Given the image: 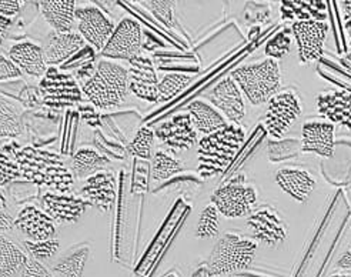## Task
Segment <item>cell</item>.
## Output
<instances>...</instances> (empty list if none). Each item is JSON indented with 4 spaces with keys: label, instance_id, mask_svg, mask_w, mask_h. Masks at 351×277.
<instances>
[{
    "label": "cell",
    "instance_id": "17",
    "mask_svg": "<svg viewBox=\"0 0 351 277\" xmlns=\"http://www.w3.org/2000/svg\"><path fill=\"white\" fill-rule=\"evenodd\" d=\"M277 186L298 203H307L314 192L315 178L306 169L283 167L276 173Z\"/></svg>",
    "mask_w": 351,
    "mask_h": 277
},
{
    "label": "cell",
    "instance_id": "20",
    "mask_svg": "<svg viewBox=\"0 0 351 277\" xmlns=\"http://www.w3.org/2000/svg\"><path fill=\"white\" fill-rule=\"evenodd\" d=\"M42 204L45 212L59 223H76L84 213L87 203L80 197L56 195L46 192L42 196Z\"/></svg>",
    "mask_w": 351,
    "mask_h": 277
},
{
    "label": "cell",
    "instance_id": "11",
    "mask_svg": "<svg viewBox=\"0 0 351 277\" xmlns=\"http://www.w3.org/2000/svg\"><path fill=\"white\" fill-rule=\"evenodd\" d=\"M208 100L233 125H240L245 116L244 95L232 76L215 86L213 91L208 93Z\"/></svg>",
    "mask_w": 351,
    "mask_h": 277
},
{
    "label": "cell",
    "instance_id": "32",
    "mask_svg": "<svg viewBox=\"0 0 351 277\" xmlns=\"http://www.w3.org/2000/svg\"><path fill=\"white\" fill-rule=\"evenodd\" d=\"M191 82V77L189 75L183 73H170L166 75L159 82V99L157 101L165 103L178 96L183 89L187 88V84Z\"/></svg>",
    "mask_w": 351,
    "mask_h": 277
},
{
    "label": "cell",
    "instance_id": "29",
    "mask_svg": "<svg viewBox=\"0 0 351 277\" xmlns=\"http://www.w3.org/2000/svg\"><path fill=\"white\" fill-rule=\"evenodd\" d=\"M22 134V115L14 103L0 96V138H14Z\"/></svg>",
    "mask_w": 351,
    "mask_h": 277
},
{
    "label": "cell",
    "instance_id": "13",
    "mask_svg": "<svg viewBox=\"0 0 351 277\" xmlns=\"http://www.w3.org/2000/svg\"><path fill=\"white\" fill-rule=\"evenodd\" d=\"M129 91L138 99L154 103L159 99V79L153 62L146 56H137L130 60Z\"/></svg>",
    "mask_w": 351,
    "mask_h": 277
},
{
    "label": "cell",
    "instance_id": "46",
    "mask_svg": "<svg viewBox=\"0 0 351 277\" xmlns=\"http://www.w3.org/2000/svg\"><path fill=\"white\" fill-rule=\"evenodd\" d=\"M6 206H8V202H6V197L2 192V189H0V210H6Z\"/></svg>",
    "mask_w": 351,
    "mask_h": 277
},
{
    "label": "cell",
    "instance_id": "16",
    "mask_svg": "<svg viewBox=\"0 0 351 277\" xmlns=\"http://www.w3.org/2000/svg\"><path fill=\"white\" fill-rule=\"evenodd\" d=\"M14 228L19 229L29 240L40 241L56 239L55 220L45 210L34 206H26L14 217Z\"/></svg>",
    "mask_w": 351,
    "mask_h": 277
},
{
    "label": "cell",
    "instance_id": "34",
    "mask_svg": "<svg viewBox=\"0 0 351 277\" xmlns=\"http://www.w3.org/2000/svg\"><path fill=\"white\" fill-rule=\"evenodd\" d=\"M291 36H293L291 29H285L282 32L276 33L274 36L266 43V47H265V53L267 59H273L278 62L280 59L287 56L291 49V42H293Z\"/></svg>",
    "mask_w": 351,
    "mask_h": 277
},
{
    "label": "cell",
    "instance_id": "21",
    "mask_svg": "<svg viewBox=\"0 0 351 277\" xmlns=\"http://www.w3.org/2000/svg\"><path fill=\"white\" fill-rule=\"evenodd\" d=\"M9 59L29 76L40 77L46 75L45 51L32 42H19L9 49Z\"/></svg>",
    "mask_w": 351,
    "mask_h": 277
},
{
    "label": "cell",
    "instance_id": "41",
    "mask_svg": "<svg viewBox=\"0 0 351 277\" xmlns=\"http://www.w3.org/2000/svg\"><path fill=\"white\" fill-rule=\"evenodd\" d=\"M13 228L14 217L6 210H0V236H5V233L10 232Z\"/></svg>",
    "mask_w": 351,
    "mask_h": 277
},
{
    "label": "cell",
    "instance_id": "5",
    "mask_svg": "<svg viewBox=\"0 0 351 277\" xmlns=\"http://www.w3.org/2000/svg\"><path fill=\"white\" fill-rule=\"evenodd\" d=\"M258 196L243 173L221 184L212 195V204L227 219L249 217L256 209Z\"/></svg>",
    "mask_w": 351,
    "mask_h": 277
},
{
    "label": "cell",
    "instance_id": "23",
    "mask_svg": "<svg viewBox=\"0 0 351 277\" xmlns=\"http://www.w3.org/2000/svg\"><path fill=\"white\" fill-rule=\"evenodd\" d=\"M39 5L45 21L55 33H72L77 9L73 0H45Z\"/></svg>",
    "mask_w": 351,
    "mask_h": 277
},
{
    "label": "cell",
    "instance_id": "14",
    "mask_svg": "<svg viewBox=\"0 0 351 277\" xmlns=\"http://www.w3.org/2000/svg\"><path fill=\"white\" fill-rule=\"evenodd\" d=\"M336 126L323 120H310L302 128V150L313 153L323 159H331L335 154Z\"/></svg>",
    "mask_w": 351,
    "mask_h": 277
},
{
    "label": "cell",
    "instance_id": "45",
    "mask_svg": "<svg viewBox=\"0 0 351 277\" xmlns=\"http://www.w3.org/2000/svg\"><path fill=\"white\" fill-rule=\"evenodd\" d=\"M341 6H343V12H344V21L351 19V2L346 0V2H341Z\"/></svg>",
    "mask_w": 351,
    "mask_h": 277
},
{
    "label": "cell",
    "instance_id": "24",
    "mask_svg": "<svg viewBox=\"0 0 351 277\" xmlns=\"http://www.w3.org/2000/svg\"><path fill=\"white\" fill-rule=\"evenodd\" d=\"M189 115L191 119L193 128L197 133L204 136L212 134L224 129L227 125L226 117L212 105L204 100H195L189 105Z\"/></svg>",
    "mask_w": 351,
    "mask_h": 277
},
{
    "label": "cell",
    "instance_id": "35",
    "mask_svg": "<svg viewBox=\"0 0 351 277\" xmlns=\"http://www.w3.org/2000/svg\"><path fill=\"white\" fill-rule=\"evenodd\" d=\"M25 248L27 253L32 256L34 261H46V258L53 257L59 248L60 241L58 239H50V240H40V241H33V240H25Z\"/></svg>",
    "mask_w": 351,
    "mask_h": 277
},
{
    "label": "cell",
    "instance_id": "49",
    "mask_svg": "<svg viewBox=\"0 0 351 277\" xmlns=\"http://www.w3.org/2000/svg\"><path fill=\"white\" fill-rule=\"evenodd\" d=\"M163 277H182V274L178 272V270H173V272H169L166 276Z\"/></svg>",
    "mask_w": 351,
    "mask_h": 277
},
{
    "label": "cell",
    "instance_id": "44",
    "mask_svg": "<svg viewBox=\"0 0 351 277\" xmlns=\"http://www.w3.org/2000/svg\"><path fill=\"white\" fill-rule=\"evenodd\" d=\"M340 63H341V66L346 69V71L351 72V51H350V53L344 55V56L340 59Z\"/></svg>",
    "mask_w": 351,
    "mask_h": 277
},
{
    "label": "cell",
    "instance_id": "28",
    "mask_svg": "<svg viewBox=\"0 0 351 277\" xmlns=\"http://www.w3.org/2000/svg\"><path fill=\"white\" fill-rule=\"evenodd\" d=\"M285 21L306 22L326 19V2H283L280 6Z\"/></svg>",
    "mask_w": 351,
    "mask_h": 277
},
{
    "label": "cell",
    "instance_id": "18",
    "mask_svg": "<svg viewBox=\"0 0 351 277\" xmlns=\"http://www.w3.org/2000/svg\"><path fill=\"white\" fill-rule=\"evenodd\" d=\"M82 199L95 206L100 212H108L116 196L114 175L109 171H99L86 180L82 187Z\"/></svg>",
    "mask_w": 351,
    "mask_h": 277
},
{
    "label": "cell",
    "instance_id": "7",
    "mask_svg": "<svg viewBox=\"0 0 351 277\" xmlns=\"http://www.w3.org/2000/svg\"><path fill=\"white\" fill-rule=\"evenodd\" d=\"M247 228L252 232L253 240L267 248H277L287 239V226L278 210L273 206L265 204L256 207L247 217Z\"/></svg>",
    "mask_w": 351,
    "mask_h": 277
},
{
    "label": "cell",
    "instance_id": "31",
    "mask_svg": "<svg viewBox=\"0 0 351 277\" xmlns=\"http://www.w3.org/2000/svg\"><path fill=\"white\" fill-rule=\"evenodd\" d=\"M154 132L150 128H140L128 146V153L137 159L150 160L153 158Z\"/></svg>",
    "mask_w": 351,
    "mask_h": 277
},
{
    "label": "cell",
    "instance_id": "15",
    "mask_svg": "<svg viewBox=\"0 0 351 277\" xmlns=\"http://www.w3.org/2000/svg\"><path fill=\"white\" fill-rule=\"evenodd\" d=\"M319 115L331 125L351 130V93L344 89L322 92L315 100Z\"/></svg>",
    "mask_w": 351,
    "mask_h": 277
},
{
    "label": "cell",
    "instance_id": "22",
    "mask_svg": "<svg viewBox=\"0 0 351 277\" xmlns=\"http://www.w3.org/2000/svg\"><path fill=\"white\" fill-rule=\"evenodd\" d=\"M86 46L79 33H51L45 51L46 64H62Z\"/></svg>",
    "mask_w": 351,
    "mask_h": 277
},
{
    "label": "cell",
    "instance_id": "42",
    "mask_svg": "<svg viewBox=\"0 0 351 277\" xmlns=\"http://www.w3.org/2000/svg\"><path fill=\"white\" fill-rule=\"evenodd\" d=\"M336 266L340 270H346V272L351 270V246L341 254V257L337 261Z\"/></svg>",
    "mask_w": 351,
    "mask_h": 277
},
{
    "label": "cell",
    "instance_id": "12",
    "mask_svg": "<svg viewBox=\"0 0 351 277\" xmlns=\"http://www.w3.org/2000/svg\"><path fill=\"white\" fill-rule=\"evenodd\" d=\"M154 136L173 150H187L197 142V132L189 113L174 115L154 130Z\"/></svg>",
    "mask_w": 351,
    "mask_h": 277
},
{
    "label": "cell",
    "instance_id": "10",
    "mask_svg": "<svg viewBox=\"0 0 351 277\" xmlns=\"http://www.w3.org/2000/svg\"><path fill=\"white\" fill-rule=\"evenodd\" d=\"M290 29L298 47V60L302 64L313 63L323 56L328 33V25L326 22H293Z\"/></svg>",
    "mask_w": 351,
    "mask_h": 277
},
{
    "label": "cell",
    "instance_id": "9",
    "mask_svg": "<svg viewBox=\"0 0 351 277\" xmlns=\"http://www.w3.org/2000/svg\"><path fill=\"white\" fill-rule=\"evenodd\" d=\"M76 22L83 40L97 51L103 50L114 32V23L96 6L77 8Z\"/></svg>",
    "mask_w": 351,
    "mask_h": 277
},
{
    "label": "cell",
    "instance_id": "30",
    "mask_svg": "<svg viewBox=\"0 0 351 277\" xmlns=\"http://www.w3.org/2000/svg\"><path fill=\"white\" fill-rule=\"evenodd\" d=\"M183 162L166 152H156L152 163V178L156 182H165L183 170Z\"/></svg>",
    "mask_w": 351,
    "mask_h": 277
},
{
    "label": "cell",
    "instance_id": "19",
    "mask_svg": "<svg viewBox=\"0 0 351 277\" xmlns=\"http://www.w3.org/2000/svg\"><path fill=\"white\" fill-rule=\"evenodd\" d=\"M42 97L45 101L55 100L53 106H59L62 103H70L80 100V91L76 82L69 75L59 73L56 69H49L45 79L40 83Z\"/></svg>",
    "mask_w": 351,
    "mask_h": 277
},
{
    "label": "cell",
    "instance_id": "43",
    "mask_svg": "<svg viewBox=\"0 0 351 277\" xmlns=\"http://www.w3.org/2000/svg\"><path fill=\"white\" fill-rule=\"evenodd\" d=\"M12 26V19H8V17L0 16V46L3 45L6 36L9 34Z\"/></svg>",
    "mask_w": 351,
    "mask_h": 277
},
{
    "label": "cell",
    "instance_id": "6",
    "mask_svg": "<svg viewBox=\"0 0 351 277\" xmlns=\"http://www.w3.org/2000/svg\"><path fill=\"white\" fill-rule=\"evenodd\" d=\"M302 112V100L294 91L278 92L267 103L263 125L271 137L282 138L300 117Z\"/></svg>",
    "mask_w": 351,
    "mask_h": 277
},
{
    "label": "cell",
    "instance_id": "8",
    "mask_svg": "<svg viewBox=\"0 0 351 277\" xmlns=\"http://www.w3.org/2000/svg\"><path fill=\"white\" fill-rule=\"evenodd\" d=\"M142 42V27L136 21L126 17L114 27L109 42L101 50V56L112 60L130 62L140 56Z\"/></svg>",
    "mask_w": 351,
    "mask_h": 277
},
{
    "label": "cell",
    "instance_id": "37",
    "mask_svg": "<svg viewBox=\"0 0 351 277\" xmlns=\"http://www.w3.org/2000/svg\"><path fill=\"white\" fill-rule=\"evenodd\" d=\"M19 176H21L19 166L12 160L9 153H6L5 149H0V187L9 184Z\"/></svg>",
    "mask_w": 351,
    "mask_h": 277
},
{
    "label": "cell",
    "instance_id": "47",
    "mask_svg": "<svg viewBox=\"0 0 351 277\" xmlns=\"http://www.w3.org/2000/svg\"><path fill=\"white\" fill-rule=\"evenodd\" d=\"M344 27H346V30H347V33H348L350 45H351V19H346V22H344Z\"/></svg>",
    "mask_w": 351,
    "mask_h": 277
},
{
    "label": "cell",
    "instance_id": "38",
    "mask_svg": "<svg viewBox=\"0 0 351 277\" xmlns=\"http://www.w3.org/2000/svg\"><path fill=\"white\" fill-rule=\"evenodd\" d=\"M22 71L9 58L0 55V82L21 79Z\"/></svg>",
    "mask_w": 351,
    "mask_h": 277
},
{
    "label": "cell",
    "instance_id": "33",
    "mask_svg": "<svg viewBox=\"0 0 351 277\" xmlns=\"http://www.w3.org/2000/svg\"><path fill=\"white\" fill-rule=\"evenodd\" d=\"M219 210L215 204H208L202 210L196 228V237L197 239H213L219 234Z\"/></svg>",
    "mask_w": 351,
    "mask_h": 277
},
{
    "label": "cell",
    "instance_id": "3",
    "mask_svg": "<svg viewBox=\"0 0 351 277\" xmlns=\"http://www.w3.org/2000/svg\"><path fill=\"white\" fill-rule=\"evenodd\" d=\"M232 77L243 95L254 106L269 103L282 88V69L273 59H265L252 64L241 66L233 72Z\"/></svg>",
    "mask_w": 351,
    "mask_h": 277
},
{
    "label": "cell",
    "instance_id": "2",
    "mask_svg": "<svg viewBox=\"0 0 351 277\" xmlns=\"http://www.w3.org/2000/svg\"><path fill=\"white\" fill-rule=\"evenodd\" d=\"M84 96L97 109L120 106L129 93L128 69L110 60H101L95 75L83 84Z\"/></svg>",
    "mask_w": 351,
    "mask_h": 277
},
{
    "label": "cell",
    "instance_id": "25",
    "mask_svg": "<svg viewBox=\"0 0 351 277\" xmlns=\"http://www.w3.org/2000/svg\"><path fill=\"white\" fill-rule=\"evenodd\" d=\"M90 256V243L82 241L64 250L53 265V270L63 277H82Z\"/></svg>",
    "mask_w": 351,
    "mask_h": 277
},
{
    "label": "cell",
    "instance_id": "1",
    "mask_svg": "<svg viewBox=\"0 0 351 277\" xmlns=\"http://www.w3.org/2000/svg\"><path fill=\"white\" fill-rule=\"evenodd\" d=\"M244 128L233 123L219 132L204 136L199 143V170L202 176L210 178L220 175L236 158L244 143Z\"/></svg>",
    "mask_w": 351,
    "mask_h": 277
},
{
    "label": "cell",
    "instance_id": "4",
    "mask_svg": "<svg viewBox=\"0 0 351 277\" xmlns=\"http://www.w3.org/2000/svg\"><path fill=\"white\" fill-rule=\"evenodd\" d=\"M257 243L240 233L227 232L216 243L208 261V273L212 276H229L247 270L254 262Z\"/></svg>",
    "mask_w": 351,
    "mask_h": 277
},
{
    "label": "cell",
    "instance_id": "40",
    "mask_svg": "<svg viewBox=\"0 0 351 277\" xmlns=\"http://www.w3.org/2000/svg\"><path fill=\"white\" fill-rule=\"evenodd\" d=\"M22 2L19 0H0V16L13 19V17L21 12Z\"/></svg>",
    "mask_w": 351,
    "mask_h": 277
},
{
    "label": "cell",
    "instance_id": "48",
    "mask_svg": "<svg viewBox=\"0 0 351 277\" xmlns=\"http://www.w3.org/2000/svg\"><path fill=\"white\" fill-rule=\"evenodd\" d=\"M330 277H351V272H346V270H343V272H339V273L331 274Z\"/></svg>",
    "mask_w": 351,
    "mask_h": 277
},
{
    "label": "cell",
    "instance_id": "36",
    "mask_svg": "<svg viewBox=\"0 0 351 277\" xmlns=\"http://www.w3.org/2000/svg\"><path fill=\"white\" fill-rule=\"evenodd\" d=\"M146 8L153 13L156 19H159L165 26L174 27V2H165V0H153V2H143Z\"/></svg>",
    "mask_w": 351,
    "mask_h": 277
},
{
    "label": "cell",
    "instance_id": "26",
    "mask_svg": "<svg viewBox=\"0 0 351 277\" xmlns=\"http://www.w3.org/2000/svg\"><path fill=\"white\" fill-rule=\"evenodd\" d=\"M27 254L6 236H0V277H16L23 272Z\"/></svg>",
    "mask_w": 351,
    "mask_h": 277
},
{
    "label": "cell",
    "instance_id": "39",
    "mask_svg": "<svg viewBox=\"0 0 351 277\" xmlns=\"http://www.w3.org/2000/svg\"><path fill=\"white\" fill-rule=\"evenodd\" d=\"M22 277H55L49 269H46L40 262L29 257V261L22 272Z\"/></svg>",
    "mask_w": 351,
    "mask_h": 277
},
{
    "label": "cell",
    "instance_id": "27",
    "mask_svg": "<svg viewBox=\"0 0 351 277\" xmlns=\"http://www.w3.org/2000/svg\"><path fill=\"white\" fill-rule=\"evenodd\" d=\"M108 165L109 159L104 158L99 152L93 150L92 147H82L73 154L70 170L77 179H89Z\"/></svg>",
    "mask_w": 351,
    "mask_h": 277
}]
</instances>
